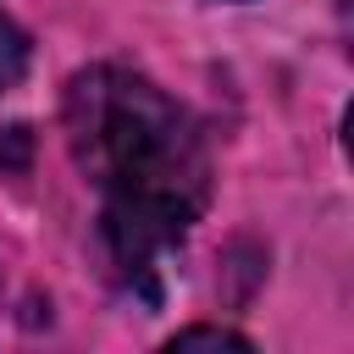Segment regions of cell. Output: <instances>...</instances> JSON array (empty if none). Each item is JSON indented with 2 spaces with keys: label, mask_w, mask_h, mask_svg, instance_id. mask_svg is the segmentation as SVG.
I'll use <instances>...</instances> for the list:
<instances>
[{
  "label": "cell",
  "mask_w": 354,
  "mask_h": 354,
  "mask_svg": "<svg viewBox=\"0 0 354 354\" xmlns=\"http://www.w3.org/2000/svg\"><path fill=\"white\" fill-rule=\"evenodd\" d=\"M22 72H28V33L0 11V94H6V88H17V83H22Z\"/></svg>",
  "instance_id": "obj_2"
},
{
  "label": "cell",
  "mask_w": 354,
  "mask_h": 354,
  "mask_svg": "<svg viewBox=\"0 0 354 354\" xmlns=\"http://www.w3.org/2000/svg\"><path fill=\"white\" fill-rule=\"evenodd\" d=\"M28 160V127H6L0 138V166H22Z\"/></svg>",
  "instance_id": "obj_4"
},
{
  "label": "cell",
  "mask_w": 354,
  "mask_h": 354,
  "mask_svg": "<svg viewBox=\"0 0 354 354\" xmlns=\"http://www.w3.org/2000/svg\"><path fill=\"white\" fill-rule=\"evenodd\" d=\"M194 343H221V348H249V337H238V332H227V326H188V332H177V337H171V348H194Z\"/></svg>",
  "instance_id": "obj_3"
},
{
  "label": "cell",
  "mask_w": 354,
  "mask_h": 354,
  "mask_svg": "<svg viewBox=\"0 0 354 354\" xmlns=\"http://www.w3.org/2000/svg\"><path fill=\"white\" fill-rule=\"evenodd\" d=\"M66 144L100 188V238L122 277H144L183 243L210 199V149L194 116L127 66H88L66 83Z\"/></svg>",
  "instance_id": "obj_1"
}]
</instances>
